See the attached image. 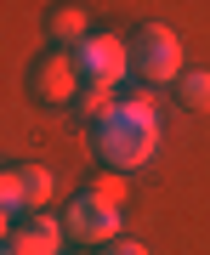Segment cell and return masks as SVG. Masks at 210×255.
Listing matches in <instances>:
<instances>
[{"instance_id":"13","label":"cell","mask_w":210,"mask_h":255,"mask_svg":"<svg viewBox=\"0 0 210 255\" xmlns=\"http://www.w3.org/2000/svg\"><path fill=\"white\" fill-rule=\"evenodd\" d=\"M97 255H148V250H142V244H119V238H114V244H102Z\"/></svg>"},{"instance_id":"15","label":"cell","mask_w":210,"mask_h":255,"mask_svg":"<svg viewBox=\"0 0 210 255\" xmlns=\"http://www.w3.org/2000/svg\"><path fill=\"white\" fill-rule=\"evenodd\" d=\"M0 255H11V244H0Z\"/></svg>"},{"instance_id":"7","label":"cell","mask_w":210,"mask_h":255,"mask_svg":"<svg viewBox=\"0 0 210 255\" xmlns=\"http://www.w3.org/2000/svg\"><path fill=\"white\" fill-rule=\"evenodd\" d=\"M17 170H23V210H28V216L46 210V204L57 199V176L40 170V164H17Z\"/></svg>"},{"instance_id":"1","label":"cell","mask_w":210,"mask_h":255,"mask_svg":"<svg viewBox=\"0 0 210 255\" xmlns=\"http://www.w3.org/2000/svg\"><path fill=\"white\" fill-rule=\"evenodd\" d=\"M159 108L148 97H131V102H114L108 114L97 119V153L108 170H142L154 164L159 153Z\"/></svg>"},{"instance_id":"11","label":"cell","mask_w":210,"mask_h":255,"mask_svg":"<svg viewBox=\"0 0 210 255\" xmlns=\"http://www.w3.org/2000/svg\"><path fill=\"white\" fill-rule=\"evenodd\" d=\"M74 108H80L85 119H102V114L114 108V91H91V85H85V91H80V102H74Z\"/></svg>"},{"instance_id":"10","label":"cell","mask_w":210,"mask_h":255,"mask_svg":"<svg viewBox=\"0 0 210 255\" xmlns=\"http://www.w3.org/2000/svg\"><path fill=\"white\" fill-rule=\"evenodd\" d=\"M0 210H23V170H0Z\"/></svg>"},{"instance_id":"2","label":"cell","mask_w":210,"mask_h":255,"mask_svg":"<svg viewBox=\"0 0 210 255\" xmlns=\"http://www.w3.org/2000/svg\"><path fill=\"white\" fill-rule=\"evenodd\" d=\"M74 63H80V80L91 91H119L131 74V46L119 34H85L74 46Z\"/></svg>"},{"instance_id":"14","label":"cell","mask_w":210,"mask_h":255,"mask_svg":"<svg viewBox=\"0 0 210 255\" xmlns=\"http://www.w3.org/2000/svg\"><path fill=\"white\" fill-rule=\"evenodd\" d=\"M11 238V210H0V244Z\"/></svg>"},{"instance_id":"3","label":"cell","mask_w":210,"mask_h":255,"mask_svg":"<svg viewBox=\"0 0 210 255\" xmlns=\"http://www.w3.org/2000/svg\"><path fill=\"white\" fill-rule=\"evenodd\" d=\"M131 68H137L148 85H171L176 74H182V40H176L165 23L137 28V46H131Z\"/></svg>"},{"instance_id":"8","label":"cell","mask_w":210,"mask_h":255,"mask_svg":"<svg viewBox=\"0 0 210 255\" xmlns=\"http://www.w3.org/2000/svg\"><path fill=\"white\" fill-rule=\"evenodd\" d=\"M85 34H91V23H85V11H80V6L51 11V40H57V46H80Z\"/></svg>"},{"instance_id":"12","label":"cell","mask_w":210,"mask_h":255,"mask_svg":"<svg viewBox=\"0 0 210 255\" xmlns=\"http://www.w3.org/2000/svg\"><path fill=\"white\" fill-rule=\"evenodd\" d=\"M119 176H125V170H102L97 182H91V193H102L108 204H119V199H125V182H119Z\"/></svg>"},{"instance_id":"5","label":"cell","mask_w":210,"mask_h":255,"mask_svg":"<svg viewBox=\"0 0 210 255\" xmlns=\"http://www.w3.org/2000/svg\"><path fill=\"white\" fill-rule=\"evenodd\" d=\"M80 91H85V80H80L74 51L40 57V68H34V97H40V102H80Z\"/></svg>"},{"instance_id":"4","label":"cell","mask_w":210,"mask_h":255,"mask_svg":"<svg viewBox=\"0 0 210 255\" xmlns=\"http://www.w3.org/2000/svg\"><path fill=\"white\" fill-rule=\"evenodd\" d=\"M63 227H68V238H74V244L102 250V244H114V238H119V204H108L102 193H80V199L68 204Z\"/></svg>"},{"instance_id":"6","label":"cell","mask_w":210,"mask_h":255,"mask_svg":"<svg viewBox=\"0 0 210 255\" xmlns=\"http://www.w3.org/2000/svg\"><path fill=\"white\" fill-rule=\"evenodd\" d=\"M11 255H63V244H68V227L63 221H51L46 210H34V216L23 221V227H11Z\"/></svg>"},{"instance_id":"9","label":"cell","mask_w":210,"mask_h":255,"mask_svg":"<svg viewBox=\"0 0 210 255\" xmlns=\"http://www.w3.org/2000/svg\"><path fill=\"white\" fill-rule=\"evenodd\" d=\"M182 108H193V114H210V74L205 68H193V74H182Z\"/></svg>"}]
</instances>
